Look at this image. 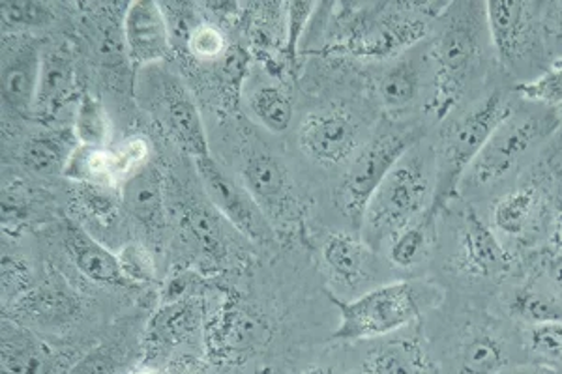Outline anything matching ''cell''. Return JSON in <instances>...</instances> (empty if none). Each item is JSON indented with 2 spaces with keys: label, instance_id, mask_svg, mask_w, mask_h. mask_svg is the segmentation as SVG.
Here are the masks:
<instances>
[{
  "label": "cell",
  "instance_id": "f1b7e54d",
  "mask_svg": "<svg viewBox=\"0 0 562 374\" xmlns=\"http://www.w3.org/2000/svg\"><path fill=\"white\" fill-rule=\"evenodd\" d=\"M70 146L58 135H40L25 146L23 161L31 171L38 174L65 172L70 159Z\"/></svg>",
  "mask_w": 562,
  "mask_h": 374
},
{
  "label": "cell",
  "instance_id": "6da1fadb",
  "mask_svg": "<svg viewBox=\"0 0 562 374\" xmlns=\"http://www.w3.org/2000/svg\"><path fill=\"white\" fill-rule=\"evenodd\" d=\"M435 25L439 31L429 52L434 60L431 109L437 118H445L486 71L487 55L493 49L486 2H448Z\"/></svg>",
  "mask_w": 562,
  "mask_h": 374
},
{
  "label": "cell",
  "instance_id": "5b68a950",
  "mask_svg": "<svg viewBox=\"0 0 562 374\" xmlns=\"http://www.w3.org/2000/svg\"><path fill=\"white\" fill-rule=\"evenodd\" d=\"M559 113L553 111H529L512 113L501 126L493 132L479 158L467 171V180L473 188H490L508 177L519 161L542 143L559 126Z\"/></svg>",
  "mask_w": 562,
  "mask_h": 374
},
{
  "label": "cell",
  "instance_id": "ffe728a7",
  "mask_svg": "<svg viewBox=\"0 0 562 374\" xmlns=\"http://www.w3.org/2000/svg\"><path fill=\"white\" fill-rule=\"evenodd\" d=\"M384 109L394 116L409 113L422 94V66L418 58H403L384 71L378 84Z\"/></svg>",
  "mask_w": 562,
  "mask_h": 374
},
{
  "label": "cell",
  "instance_id": "836d02e7",
  "mask_svg": "<svg viewBox=\"0 0 562 374\" xmlns=\"http://www.w3.org/2000/svg\"><path fill=\"white\" fill-rule=\"evenodd\" d=\"M529 347L538 358L562 365V322L532 326L529 331Z\"/></svg>",
  "mask_w": 562,
  "mask_h": 374
},
{
  "label": "cell",
  "instance_id": "ab89813d",
  "mask_svg": "<svg viewBox=\"0 0 562 374\" xmlns=\"http://www.w3.org/2000/svg\"><path fill=\"white\" fill-rule=\"evenodd\" d=\"M546 272H548V277L553 281V285L562 292V253L551 254L546 262Z\"/></svg>",
  "mask_w": 562,
  "mask_h": 374
},
{
  "label": "cell",
  "instance_id": "7bdbcfd3",
  "mask_svg": "<svg viewBox=\"0 0 562 374\" xmlns=\"http://www.w3.org/2000/svg\"><path fill=\"white\" fill-rule=\"evenodd\" d=\"M130 374H156V373H154L153 369L140 367V369H135V371H132V373H130Z\"/></svg>",
  "mask_w": 562,
  "mask_h": 374
},
{
  "label": "cell",
  "instance_id": "52a82bcc",
  "mask_svg": "<svg viewBox=\"0 0 562 374\" xmlns=\"http://www.w3.org/2000/svg\"><path fill=\"white\" fill-rule=\"evenodd\" d=\"M418 143V135L409 129H390L373 137L366 148L357 154L349 167L344 184L339 188V199L347 214L362 223L364 212L373 193L378 191L386 174L402 159L411 146Z\"/></svg>",
  "mask_w": 562,
  "mask_h": 374
},
{
  "label": "cell",
  "instance_id": "7a4b0ae2",
  "mask_svg": "<svg viewBox=\"0 0 562 374\" xmlns=\"http://www.w3.org/2000/svg\"><path fill=\"white\" fill-rule=\"evenodd\" d=\"M437 185V152L428 145L411 146L373 193L362 219V240L378 251L405 227L428 214Z\"/></svg>",
  "mask_w": 562,
  "mask_h": 374
},
{
  "label": "cell",
  "instance_id": "d590c367",
  "mask_svg": "<svg viewBox=\"0 0 562 374\" xmlns=\"http://www.w3.org/2000/svg\"><path fill=\"white\" fill-rule=\"evenodd\" d=\"M188 225L193 230V235L198 236V240L203 243V248L211 253H220L222 251V233L220 225L214 222L211 214H206L205 209H192L188 214ZM217 257V254H216Z\"/></svg>",
  "mask_w": 562,
  "mask_h": 374
},
{
  "label": "cell",
  "instance_id": "603a6c76",
  "mask_svg": "<svg viewBox=\"0 0 562 374\" xmlns=\"http://www.w3.org/2000/svg\"><path fill=\"white\" fill-rule=\"evenodd\" d=\"M435 240V217H420L418 222L405 227L389 241V259L394 267L409 270L420 267L428 260Z\"/></svg>",
  "mask_w": 562,
  "mask_h": 374
},
{
  "label": "cell",
  "instance_id": "83f0119b",
  "mask_svg": "<svg viewBox=\"0 0 562 374\" xmlns=\"http://www.w3.org/2000/svg\"><path fill=\"white\" fill-rule=\"evenodd\" d=\"M74 132H76L77 140L81 146L108 148L109 139H111V122H109L102 102L89 92L81 98V102L77 105Z\"/></svg>",
  "mask_w": 562,
  "mask_h": 374
},
{
  "label": "cell",
  "instance_id": "4dcf8cb0",
  "mask_svg": "<svg viewBox=\"0 0 562 374\" xmlns=\"http://www.w3.org/2000/svg\"><path fill=\"white\" fill-rule=\"evenodd\" d=\"M119 264H121L122 275L128 283L137 285H147L156 280V260L154 254L148 251L139 241H130L119 253Z\"/></svg>",
  "mask_w": 562,
  "mask_h": 374
},
{
  "label": "cell",
  "instance_id": "d6a6232c",
  "mask_svg": "<svg viewBox=\"0 0 562 374\" xmlns=\"http://www.w3.org/2000/svg\"><path fill=\"white\" fill-rule=\"evenodd\" d=\"M148 154H150L148 140L145 139V137H139V135L130 137V139L124 140L122 145L113 148L119 180L126 182L134 172L148 166Z\"/></svg>",
  "mask_w": 562,
  "mask_h": 374
},
{
  "label": "cell",
  "instance_id": "7c38bea8",
  "mask_svg": "<svg viewBox=\"0 0 562 374\" xmlns=\"http://www.w3.org/2000/svg\"><path fill=\"white\" fill-rule=\"evenodd\" d=\"M42 55L33 42L8 45L2 58V102L20 115L33 113L38 94Z\"/></svg>",
  "mask_w": 562,
  "mask_h": 374
},
{
  "label": "cell",
  "instance_id": "74e56055",
  "mask_svg": "<svg viewBox=\"0 0 562 374\" xmlns=\"http://www.w3.org/2000/svg\"><path fill=\"white\" fill-rule=\"evenodd\" d=\"M540 21H542L546 49L548 47H562V0L542 2Z\"/></svg>",
  "mask_w": 562,
  "mask_h": 374
},
{
  "label": "cell",
  "instance_id": "f546056e",
  "mask_svg": "<svg viewBox=\"0 0 562 374\" xmlns=\"http://www.w3.org/2000/svg\"><path fill=\"white\" fill-rule=\"evenodd\" d=\"M199 313L192 302H175L154 320L153 333L156 343L173 344L198 324Z\"/></svg>",
  "mask_w": 562,
  "mask_h": 374
},
{
  "label": "cell",
  "instance_id": "ac0fdd59",
  "mask_svg": "<svg viewBox=\"0 0 562 374\" xmlns=\"http://www.w3.org/2000/svg\"><path fill=\"white\" fill-rule=\"evenodd\" d=\"M76 89V77L71 58L60 49L45 52L42 55V71H40L38 94L34 113L40 116H52L58 109L70 100Z\"/></svg>",
  "mask_w": 562,
  "mask_h": 374
},
{
  "label": "cell",
  "instance_id": "b9f144b4",
  "mask_svg": "<svg viewBox=\"0 0 562 374\" xmlns=\"http://www.w3.org/2000/svg\"><path fill=\"white\" fill-rule=\"evenodd\" d=\"M553 246H555L559 253H562V217L559 225H557L555 235H553Z\"/></svg>",
  "mask_w": 562,
  "mask_h": 374
},
{
  "label": "cell",
  "instance_id": "d4e9b609",
  "mask_svg": "<svg viewBox=\"0 0 562 374\" xmlns=\"http://www.w3.org/2000/svg\"><path fill=\"white\" fill-rule=\"evenodd\" d=\"M508 309L512 317L524 320L530 326L562 322V296L553 292L521 286L518 291L512 292Z\"/></svg>",
  "mask_w": 562,
  "mask_h": 374
},
{
  "label": "cell",
  "instance_id": "8992f818",
  "mask_svg": "<svg viewBox=\"0 0 562 374\" xmlns=\"http://www.w3.org/2000/svg\"><path fill=\"white\" fill-rule=\"evenodd\" d=\"M542 2L530 0H492L486 2L487 29L492 47L501 66L510 76L532 70L542 63Z\"/></svg>",
  "mask_w": 562,
  "mask_h": 374
},
{
  "label": "cell",
  "instance_id": "484cf974",
  "mask_svg": "<svg viewBox=\"0 0 562 374\" xmlns=\"http://www.w3.org/2000/svg\"><path fill=\"white\" fill-rule=\"evenodd\" d=\"M249 109L262 126L281 134L293 121V103L285 90L276 84H262L249 95Z\"/></svg>",
  "mask_w": 562,
  "mask_h": 374
},
{
  "label": "cell",
  "instance_id": "60d3db41",
  "mask_svg": "<svg viewBox=\"0 0 562 374\" xmlns=\"http://www.w3.org/2000/svg\"><path fill=\"white\" fill-rule=\"evenodd\" d=\"M498 374H553L550 371H546V369L540 367H519L514 369L512 373H498Z\"/></svg>",
  "mask_w": 562,
  "mask_h": 374
},
{
  "label": "cell",
  "instance_id": "d6986e66",
  "mask_svg": "<svg viewBox=\"0 0 562 374\" xmlns=\"http://www.w3.org/2000/svg\"><path fill=\"white\" fill-rule=\"evenodd\" d=\"M124 208L140 225L158 229L164 225V195H161L160 172L153 166H145L124 182L122 191Z\"/></svg>",
  "mask_w": 562,
  "mask_h": 374
},
{
  "label": "cell",
  "instance_id": "9a60e30c",
  "mask_svg": "<svg viewBox=\"0 0 562 374\" xmlns=\"http://www.w3.org/2000/svg\"><path fill=\"white\" fill-rule=\"evenodd\" d=\"M542 195L532 185L508 191L493 206V227L508 240L525 241L538 233L542 223Z\"/></svg>",
  "mask_w": 562,
  "mask_h": 374
},
{
  "label": "cell",
  "instance_id": "3957f363",
  "mask_svg": "<svg viewBox=\"0 0 562 374\" xmlns=\"http://www.w3.org/2000/svg\"><path fill=\"white\" fill-rule=\"evenodd\" d=\"M328 298L338 307L341 318L338 330L334 331V341L357 343L362 339L389 336L415 322L426 305L437 302L439 292L429 283L396 281L375 286L352 302H344L333 292H328Z\"/></svg>",
  "mask_w": 562,
  "mask_h": 374
},
{
  "label": "cell",
  "instance_id": "e575fe53",
  "mask_svg": "<svg viewBox=\"0 0 562 374\" xmlns=\"http://www.w3.org/2000/svg\"><path fill=\"white\" fill-rule=\"evenodd\" d=\"M188 45L190 52L201 60H214L225 49V38L217 26L201 23L188 32Z\"/></svg>",
  "mask_w": 562,
  "mask_h": 374
},
{
  "label": "cell",
  "instance_id": "cb8c5ba5",
  "mask_svg": "<svg viewBox=\"0 0 562 374\" xmlns=\"http://www.w3.org/2000/svg\"><path fill=\"white\" fill-rule=\"evenodd\" d=\"M65 177L85 185L113 188L119 182L113 148H94V146H77L68 159Z\"/></svg>",
  "mask_w": 562,
  "mask_h": 374
},
{
  "label": "cell",
  "instance_id": "f6af8a7d",
  "mask_svg": "<svg viewBox=\"0 0 562 374\" xmlns=\"http://www.w3.org/2000/svg\"><path fill=\"white\" fill-rule=\"evenodd\" d=\"M559 118H561V121H562V105H561V107H559Z\"/></svg>",
  "mask_w": 562,
  "mask_h": 374
},
{
  "label": "cell",
  "instance_id": "4316f807",
  "mask_svg": "<svg viewBox=\"0 0 562 374\" xmlns=\"http://www.w3.org/2000/svg\"><path fill=\"white\" fill-rule=\"evenodd\" d=\"M371 374H426V358L413 341H396L378 350L370 362Z\"/></svg>",
  "mask_w": 562,
  "mask_h": 374
},
{
  "label": "cell",
  "instance_id": "e0dca14e",
  "mask_svg": "<svg viewBox=\"0 0 562 374\" xmlns=\"http://www.w3.org/2000/svg\"><path fill=\"white\" fill-rule=\"evenodd\" d=\"M66 243L77 270L87 275L90 281L103 283V285L126 283L119 264V254H113L108 248H103L102 243L94 240L87 230L81 227H68Z\"/></svg>",
  "mask_w": 562,
  "mask_h": 374
},
{
  "label": "cell",
  "instance_id": "8fae6325",
  "mask_svg": "<svg viewBox=\"0 0 562 374\" xmlns=\"http://www.w3.org/2000/svg\"><path fill=\"white\" fill-rule=\"evenodd\" d=\"M124 45L135 66L161 63L171 53L166 15L154 0H135L124 13Z\"/></svg>",
  "mask_w": 562,
  "mask_h": 374
},
{
  "label": "cell",
  "instance_id": "4fadbf2b",
  "mask_svg": "<svg viewBox=\"0 0 562 374\" xmlns=\"http://www.w3.org/2000/svg\"><path fill=\"white\" fill-rule=\"evenodd\" d=\"M243 177L244 185L261 206L265 216L283 219L291 214L293 191L288 172L272 154L262 150L249 154Z\"/></svg>",
  "mask_w": 562,
  "mask_h": 374
},
{
  "label": "cell",
  "instance_id": "1f68e13d",
  "mask_svg": "<svg viewBox=\"0 0 562 374\" xmlns=\"http://www.w3.org/2000/svg\"><path fill=\"white\" fill-rule=\"evenodd\" d=\"M519 94L525 100L535 103H543L551 107L562 105V64H557L551 70L543 71L537 79L527 81L519 87Z\"/></svg>",
  "mask_w": 562,
  "mask_h": 374
},
{
  "label": "cell",
  "instance_id": "5bb4252c",
  "mask_svg": "<svg viewBox=\"0 0 562 374\" xmlns=\"http://www.w3.org/2000/svg\"><path fill=\"white\" fill-rule=\"evenodd\" d=\"M161 103L167 126L173 132L180 145L184 146L186 152L192 154L193 158L211 156L203 121L184 84L179 83L177 79H167Z\"/></svg>",
  "mask_w": 562,
  "mask_h": 374
},
{
  "label": "cell",
  "instance_id": "2e32d148",
  "mask_svg": "<svg viewBox=\"0 0 562 374\" xmlns=\"http://www.w3.org/2000/svg\"><path fill=\"white\" fill-rule=\"evenodd\" d=\"M323 259L334 277L346 285H360L373 275V251L364 240L347 233L328 236L323 246Z\"/></svg>",
  "mask_w": 562,
  "mask_h": 374
},
{
  "label": "cell",
  "instance_id": "7402d4cb",
  "mask_svg": "<svg viewBox=\"0 0 562 374\" xmlns=\"http://www.w3.org/2000/svg\"><path fill=\"white\" fill-rule=\"evenodd\" d=\"M508 363L506 347L492 331H471L461 347V374H498L503 373Z\"/></svg>",
  "mask_w": 562,
  "mask_h": 374
},
{
  "label": "cell",
  "instance_id": "bcb514c9",
  "mask_svg": "<svg viewBox=\"0 0 562 374\" xmlns=\"http://www.w3.org/2000/svg\"><path fill=\"white\" fill-rule=\"evenodd\" d=\"M357 374H371L370 371H368V373H357Z\"/></svg>",
  "mask_w": 562,
  "mask_h": 374
},
{
  "label": "cell",
  "instance_id": "8d00e7d4",
  "mask_svg": "<svg viewBox=\"0 0 562 374\" xmlns=\"http://www.w3.org/2000/svg\"><path fill=\"white\" fill-rule=\"evenodd\" d=\"M2 12L15 25H42L52 18L49 10L40 2H4Z\"/></svg>",
  "mask_w": 562,
  "mask_h": 374
},
{
  "label": "cell",
  "instance_id": "f35d334b",
  "mask_svg": "<svg viewBox=\"0 0 562 374\" xmlns=\"http://www.w3.org/2000/svg\"><path fill=\"white\" fill-rule=\"evenodd\" d=\"M314 2H293V4H289L288 49L289 55L293 58L296 55L299 39H301L302 32L306 31L307 20L314 12Z\"/></svg>",
  "mask_w": 562,
  "mask_h": 374
},
{
  "label": "cell",
  "instance_id": "44dd1931",
  "mask_svg": "<svg viewBox=\"0 0 562 374\" xmlns=\"http://www.w3.org/2000/svg\"><path fill=\"white\" fill-rule=\"evenodd\" d=\"M2 343V365L8 374H47L52 371V352L31 333L8 326Z\"/></svg>",
  "mask_w": 562,
  "mask_h": 374
},
{
  "label": "cell",
  "instance_id": "ba28073f",
  "mask_svg": "<svg viewBox=\"0 0 562 374\" xmlns=\"http://www.w3.org/2000/svg\"><path fill=\"white\" fill-rule=\"evenodd\" d=\"M195 166L205 185L206 197L211 199L217 212H222L235 225V229L259 243L272 240L269 217L265 216L246 185L231 178L211 156L195 158Z\"/></svg>",
  "mask_w": 562,
  "mask_h": 374
},
{
  "label": "cell",
  "instance_id": "ee69618b",
  "mask_svg": "<svg viewBox=\"0 0 562 374\" xmlns=\"http://www.w3.org/2000/svg\"><path fill=\"white\" fill-rule=\"evenodd\" d=\"M304 374H330L328 371H325V369H314V371H307V373Z\"/></svg>",
  "mask_w": 562,
  "mask_h": 374
},
{
  "label": "cell",
  "instance_id": "9c48e42d",
  "mask_svg": "<svg viewBox=\"0 0 562 374\" xmlns=\"http://www.w3.org/2000/svg\"><path fill=\"white\" fill-rule=\"evenodd\" d=\"M302 152L323 166H339L360 148L358 122L341 111L312 113L299 132Z\"/></svg>",
  "mask_w": 562,
  "mask_h": 374
},
{
  "label": "cell",
  "instance_id": "277c9868",
  "mask_svg": "<svg viewBox=\"0 0 562 374\" xmlns=\"http://www.w3.org/2000/svg\"><path fill=\"white\" fill-rule=\"evenodd\" d=\"M514 113L510 100L503 90H495L467 111L442 137L437 152V185L429 216L437 217L450 199L460 190L461 178L479 158L493 132Z\"/></svg>",
  "mask_w": 562,
  "mask_h": 374
},
{
  "label": "cell",
  "instance_id": "30bf717a",
  "mask_svg": "<svg viewBox=\"0 0 562 374\" xmlns=\"http://www.w3.org/2000/svg\"><path fill=\"white\" fill-rule=\"evenodd\" d=\"M460 267L467 275L492 280L505 275L514 267V257L498 240L495 230L487 225L479 212L467 208L460 235Z\"/></svg>",
  "mask_w": 562,
  "mask_h": 374
}]
</instances>
